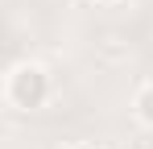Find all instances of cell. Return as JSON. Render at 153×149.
<instances>
[{
	"label": "cell",
	"mask_w": 153,
	"mask_h": 149,
	"mask_svg": "<svg viewBox=\"0 0 153 149\" xmlns=\"http://www.w3.org/2000/svg\"><path fill=\"white\" fill-rule=\"evenodd\" d=\"M0 95H4V104L13 108V112H42L46 104H50L54 95V79L50 71L42 66V62H17V66H8V74H4V83H0Z\"/></svg>",
	"instance_id": "cell-1"
},
{
	"label": "cell",
	"mask_w": 153,
	"mask_h": 149,
	"mask_svg": "<svg viewBox=\"0 0 153 149\" xmlns=\"http://www.w3.org/2000/svg\"><path fill=\"white\" fill-rule=\"evenodd\" d=\"M132 120L141 124V128H153V79L141 83L137 95H132Z\"/></svg>",
	"instance_id": "cell-2"
},
{
	"label": "cell",
	"mask_w": 153,
	"mask_h": 149,
	"mask_svg": "<svg viewBox=\"0 0 153 149\" xmlns=\"http://www.w3.org/2000/svg\"><path fill=\"white\" fill-rule=\"evenodd\" d=\"M66 149H103V145H95V141H71Z\"/></svg>",
	"instance_id": "cell-3"
},
{
	"label": "cell",
	"mask_w": 153,
	"mask_h": 149,
	"mask_svg": "<svg viewBox=\"0 0 153 149\" xmlns=\"http://www.w3.org/2000/svg\"><path fill=\"white\" fill-rule=\"evenodd\" d=\"M91 4H100V8H112V4H120V0H91Z\"/></svg>",
	"instance_id": "cell-4"
}]
</instances>
